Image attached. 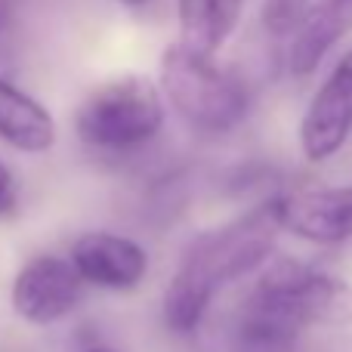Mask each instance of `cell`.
<instances>
[{"instance_id": "cell-5", "label": "cell", "mask_w": 352, "mask_h": 352, "mask_svg": "<svg viewBox=\"0 0 352 352\" xmlns=\"http://www.w3.org/2000/svg\"><path fill=\"white\" fill-rule=\"evenodd\" d=\"M278 229L312 244H343L352 238V186L303 188L272 198Z\"/></svg>"}, {"instance_id": "cell-9", "label": "cell", "mask_w": 352, "mask_h": 352, "mask_svg": "<svg viewBox=\"0 0 352 352\" xmlns=\"http://www.w3.org/2000/svg\"><path fill=\"white\" fill-rule=\"evenodd\" d=\"M352 28V0H306L294 34L287 37V65L297 78L312 74L337 41Z\"/></svg>"}, {"instance_id": "cell-12", "label": "cell", "mask_w": 352, "mask_h": 352, "mask_svg": "<svg viewBox=\"0 0 352 352\" xmlns=\"http://www.w3.org/2000/svg\"><path fill=\"white\" fill-rule=\"evenodd\" d=\"M300 331L303 328H297L291 318L248 297L238 322L235 352H297Z\"/></svg>"}, {"instance_id": "cell-11", "label": "cell", "mask_w": 352, "mask_h": 352, "mask_svg": "<svg viewBox=\"0 0 352 352\" xmlns=\"http://www.w3.org/2000/svg\"><path fill=\"white\" fill-rule=\"evenodd\" d=\"M244 0H176L179 47L198 56H213L235 31Z\"/></svg>"}, {"instance_id": "cell-1", "label": "cell", "mask_w": 352, "mask_h": 352, "mask_svg": "<svg viewBox=\"0 0 352 352\" xmlns=\"http://www.w3.org/2000/svg\"><path fill=\"white\" fill-rule=\"evenodd\" d=\"M278 217H275L272 198L256 204L244 217L219 226V229L201 235L186 250L179 269L164 297V318L173 331L188 334L204 318L210 300L223 291L229 281L248 275L250 269L263 266L275 248L278 235Z\"/></svg>"}, {"instance_id": "cell-2", "label": "cell", "mask_w": 352, "mask_h": 352, "mask_svg": "<svg viewBox=\"0 0 352 352\" xmlns=\"http://www.w3.org/2000/svg\"><path fill=\"white\" fill-rule=\"evenodd\" d=\"M164 127L158 87L142 74H124L96 87L74 115L78 140L102 155H124L146 146Z\"/></svg>"}, {"instance_id": "cell-8", "label": "cell", "mask_w": 352, "mask_h": 352, "mask_svg": "<svg viewBox=\"0 0 352 352\" xmlns=\"http://www.w3.org/2000/svg\"><path fill=\"white\" fill-rule=\"evenodd\" d=\"M72 266L87 285L109 287V291H130L146 278L148 256L127 235L87 232L72 248Z\"/></svg>"}, {"instance_id": "cell-13", "label": "cell", "mask_w": 352, "mask_h": 352, "mask_svg": "<svg viewBox=\"0 0 352 352\" xmlns=\"http://www.w3.org/2000/svg\"><path fill=\"white\" fill-rule=\"evenodd\" d=\"M16 204H19V188H16V179H12L10 167L0 161V219L12 217L16 213Z\"/></svg>"}, {"instance_id": "cell-16", "label": "cell", "mask_w": 352, "mask_h": 352, "mask_svg": "<svg viewBox=\"0 0 352 352\" xmlns=\"http://www.w3.org/2000/svg\"><path fill=\"white\" fill-rule=\"evenodd\" d=\"M121 3H130V6H140V3H146V0H121Z\"/></svg>"}, {"instance_id": "cell-6", "label": "cell", "mask_w": 352, "mask_h": 352, "mask_svg": "<svg viewBox=\"0 0 352 352\" xmlns=\"http://www.w3.org/2000/svg\"><path fill=\"white\" fill-rule=\"evenodd\" d=\"M352 136V47L337 59L334 72L316 93L300 124V146L309 161L337 155Z\"/></svg>"}, {"instance_id": "cell-14", "label": "cell", "mask_w": 352, "mask_h": 352, "mask_svg": "<svg viewBox=\"0 0 352 352\" xmlns=\"http://www.w3.org/2000/svg\"><path fill=\"white\" fill-rule=\"evenodd\" d=\"M12 19H16V0H0V41H6Z\"/></svg>"}, {"instance_id": "cell-7", "label": "cell", "mask_w": 352, "mask_h": 352, "mask_svg": "<svg viewBox=\"0 0 352 352\" xmlns=\"http://www.w3.org/2000/svg\"><path fill=\"white\" fill-rule=\"evenodd\" d=\"M80 275L59 256H37L25 263L12 281V309L31 324H53L80 303Z\"/></svg>"}, {"instance_id": "cell-15", "label": "cell", "mask_w": 352, "mask_h": 352, "mask_svg": "<svg viewBox=\"0 0 352 352\" xmlns=\"http://www.w3.org/2000/svg\"><path fill=\"white\" fill-rule=\"evenodd\" d=\"M84 352H118V349H111V346H102V343H96V346H87Z\"/></svg>"}, {"instance_id": "cell-3", "label": "cell", "mask_w": 352, "mask_h": 352, "mask_svg": "<svg viewBox=\"0 0 352 352\" xmlns=\"http://www.w3.org/2000/svg\"><path fill=\"white\" fill-rule=\"evenodd\" d=\"M161 87L192 127L226 133L248 115V87L235 72L217 65L213 56H198L186 47H170L161 59Z\"/></svg>"}, {"instance_id": "cell-10", "label": "cell", "mask_w": 352, "mask_h": 352, "mask_svg": "<svg viewBox=\"0 0 352 352\" xmlns=\"http://www.w3.org/2000/svg\"><path fill=\"white\" fill-rule=\"evenodd\" d=\"M0 140L19 152H47L56 142V124L37 99L0 78Z\"/></svg>"}, {"instance_id": "cell-4", "label": "cell", "mask_w": 352, "mask_h": 352, "mask_svg": "<svg viewBox=\"0 0 352 352\" xmlns=\"http://www.w3.org/2000/svg\"><path fill=\"white\" fill-rule=\"evenodd\" d=\"M250 300L291 318L297 328L352 324V287L343 278L297 260H281L256 281Z\"/></svg>"}]
</instances>
